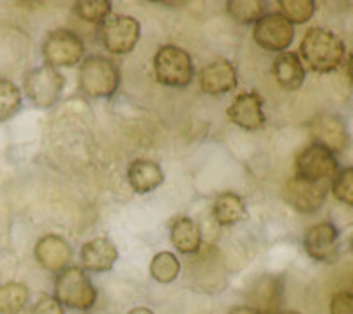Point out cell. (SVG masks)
I'll list each match as a JSON object with an SVG mask.
<instances>
[{
	"label": "cell",
	"instance_id": "obj_16",
	"mask_svg": "<svg viewBox=\"0 0 353 314\" xmlns=\"http://www.w3.org/2000/svg\"><path fill=\"white\" fill-rule=\"evenodd\" d=\"M81 269L88 272H108L119 258V251L112 238L97 237L85 242L80 251Z\"/></svg>",
	"mask_w": 353,
	"mask_h": 314
},
{
	"label": "cell",
	"instance_id": "obj_21",
	"mask_svg": "<svg viewBox=\"0 0 353 314\" xmlns=\"http://www.w3.org/2000/svg\"><path fill=\"white\" fill-rule=\"evenodd\" d=\"M28 288L21 282L0 284V314H20L28 302Z\"/></svg>",
	"mask_w": 353,
	"mask_h": 314
},
{
	"label": "cell",
	"instance_id": "obj_8",
	"mask_svg": "<svg viewBox=\"0 0 353 314\" xmlns=\"http://www.w3.org/2000/svg\"><path fill=\"white\" fill-rule=\"evenodd\" d=\"M295 175L311 182H332L337 175L336 156L323 147L311 143L295 157Z\"/></svg>",
	"mask_w": 353,
	"mask_h": 314
},
{
	"label": "cell",
	"instance_id": "obj_13",
	"mask_svg": "<svg viewBox=\"0 0 353 314\" xmlns=\"http://www.w3.org/2000/svg\"><path fill=\"white\" fill-rule=\"evenodd\" d=\"M337 238H339V231L332 222H318L305 231L304 249L316 262L330 263L336 260L337 249H339Z\"/></svg>",
	"mask_w": 353,
	"mask_h": 314
},
{
	"label": "cell",
	"instance_id": "obj_26",
	"mask_svg": "<svg viewBox=\"0 0 353 314\" xmlns=\"http://www.w3.org/2000/svg\"><path fill=\"white\" fill-rule=\"evenodd\" d=\"M74 12L88 23H103L112 14V2L108 0H81L74 4Z\"/></svg>",
	"mask_w": 353,
	"mask_h": 314
},
{
	"label": "cell",
	"instance_id": "obj_9",
	"mask_svg": "<svg viewBox=\"0 0 353 314\" xmlns=\"http://www.w3.org/2000/svg\"><path fill=\"white\" fill-rule=\"evenodd\" d=\"M253 37L256 45L267 52L283 53L292 45L293 37H295V28L283 14L270 12V14H263L254 23Z\"/></svg>",
	"mask_w": 353,
	"mask_h": 314
},
{
	"label": "cell",
	"instance_id": "obj_10",
	"mask_svg": "<svg viewBox=\"0 0 353 314\" xmlns=\"http://www.w3.org/2000/svg\"><path fill=\"white\" fill-rule=\"evenodd\" d=\"M329 182H311L292 177L285 185V200L292 209L302 213H314L325 203Z\"/></svg>",
	"mask_w": 353,
	"mask_h": 314
},
{
	"label": "cell",
	"instance_id": "obj_18",
	"mask_svg": "<svg viewBox=\"0 0 353 314\" xmlns=\"http://www.w3.org/2000/svg\"><path fill=\"white\" fill-rule=\"evenodd\" d=\"M128 180L134 193L147 194L156 191L165 182V174L156 161L134 159L128 168Z\"/></svg>",
	"mask_w": 353,
	"mask_h": 314
},
{
	"label": "cell",
	"instance_id": "obj_19",
	"mask_svg": "<svg viewBox=\"0 0 353 314\" xmlns=\"http://www.w3.org/2000/svg\"><path fill=\"white\" fill-rule=\"evenodd\" d=\"M170 238L182 254H196L201 247V230L194 219L188 216L175 218L170 224Z\"/></svg>",
	"mask_w": 353,
	"mask_h": 314
},
{
	"label": "cell",
	"instance_id": "obj_7",
	"mask_svg": "<svg viewBox=\"0 0 353 314\" xmlns=\"http://www.w3.org/2000/svg\"><path fill=\"white\" fill-rule=\"evenodd\" d=\"M85 45L78 34L68 28H57L46 36L43 43V56L52 67H72L83 59Z\"/></svg>",
	"mask_w": 353,
	"mask_h": 314
},
{
	"label": "cell",
	"instance_id": "obj_34",
	"mask_svg": "<svg viewBox=\"0 0 353 314\" xmlns=\"http://www.w3.org/2000/svg\"><path fill=\"white\" fill-rule=\"evenodd\" d=\"M281 314H297V313H281Z\"/></svg>",
	"mask_w": 353,
	"mask_h": 314
},
{
	"label": "cell",
	"instance_id": "obj_27",
	"mask_svg": "<svg viewBox=\"0 0 353 314\" xmlns=\"http://www.w3.org/2000/svg\"><path fill=\"white\" fill-rule=\"evenodd\" d=\"M330 189H332L334 198L339 200L345 205L353 207V168L341 169L337 171L334 180L330 182Z\"/></svg>",
	"mask_w": 353,
	"mask_h": 314
},
{
	"label": "cell",
	"instance_id": "obj_4",
	"mask_svg": "<svg viewBox=\"0 0 353 314\" xmlns=\"http://www.w3.org/2000/svg\"><path fill=\"white\" fill-rule=\"evenodd\" d=\"M55 298L69 309L88 311L96 304L97 291L81 266H68L57 274Z\"/></svg>",
	"mask_w": 353,
	"mask_h": 314
},
{
	"label": "cell",
	"instance_id": "obj_2",
	"mask_svg": "<svg viewBox=\"0 0 353 314\" xmlns=\"http://www.w3.org/2000/svg\"><path fill=\"white\" fill-rule=\"evenodd\" d=\"M78 85L85 96L92 99H108L119 90L121 73L119 67L106 56L90 55L81 61Z\"/></svg>",
	"mask_w": 353,
	"mask_h": 314
},
{
	"label": "cell",
	"instance_id": "obj_25",
	"mask_svg": "<svg viewBox=\"0 0 353 314\" xmlns=\"http://www.w3.org/2000/svg\"><path fill=\"white\" fill-rule=\"evenodd\" d=\"M277 6H279V14H283L292 25L309 21L316 9L313 0H279Z\"/></svg>",
	"mask_w": 353,
	"mask_h": 314
},
{
	"label": "cell",
	"instance_id": "obj_29",
	"mask_svg": "<svg viewBox=\"0 0 353 314\" xmlns=\"http://www.w3.org/2000/svg\"><path fill=\"white\" fill-rule=\"evenodd\" d=\"M330 314H353V293L341 291L332 297Z\"/></svg>",
	"mask_w": 353,
	"mask_h": 314
},
{
	"label": "cell",
	"instance_id": "obj_24",
	"mask_svg": "<svg viewBox=\"0 0 353 314\" xmlns=\"http://www.w3.org/2000/svg\"><path fill=\"white\" fill-rule=\"evenodd\" d=\"M21 108V90L11 80H0V122L11 121Z\"/></svg>",
	"mask_w": 353,
	"mask_h": 314
},
{
	"label": "cell",
	"instance_id": "obj_20",
	"mask_svg": "<svg viewBox=\"0 0 353 314\" xmlns=\"http://www.w3.org/2000/svg\"><path fill=\"white\" fill-rule=\"evenodd\" d=\"M212 213L217 224L233 226L248 218V209L244 200L237 193L226 191L214 200Z\"/></svg>",
	"mask_w": 353,
	"mask_h": 314
},
{
	"label": "cell",
	"instance_id": "obj_17",
	"mask_svg": "<svg viewBox=\"0 0 353 314\" xmlns=\"http://www.w3.org/2000/svg\"><path fill=\"white\" fill-rule=\"evenodd\" d=\"M272 74L277 85L288 92H295L305 80V69L297 53L283 52L274 59Z\"/></svg>",
	"mask_w": 353,
	"mask_h": 314
},
{
	"label": "cell",
	"instance_id": "obj_35",
	"mask_svg": "<svg viewBox=\"0 0 353 314\" xmlns=\"http://www.w3.org/2000/svg\"><path fill=\"white\" fill-rule=\"evenodd\" d=\"M352 286H353V284H352ZM352 293H353V291H352Z\"/></svg>",
	"mask_w": 353,
	"mask_h": 314
},
{
	"label": "cell",
	"instance_id": "obj_28",
	"mask_svg": "<svg viewBox=\"0 0 353 314\" xmlns=\"http://www.w3.org/2000/svg\"><path fill=\"white\" fill-rule=\"evenodd\" d=\"M32 314H64V306L52 295H43L34 304Z\"/></svg>",
	"mask_w": 353,
	"mask_h": 314
},
{
	"label": "cell",
	"instance_id": "obj_1",
	"mask_svg": "<svg viewBox=\"0 0 353 314\" xmlns=\"http://www.w3.org/2000/svg\"><path fill=\"white\" fill-rule=\"evenodd\" d=\"M301 56L314 73H332L343 62L345 43L327 28H309L301 41Z\"/></svg>",
	"mask_w": 353,
	"mask_h": 314
},
{
	"label": "cell",
	"instance_id": "obj_11",
	"mask_svg": "<svg viewBox=\"0 0 353 314\" xmlns=\"http://www.w3.org/2000/svg\"><path fill=\"white\" fill-rule=\"evenodd\" d=\"M307 127L314 143L327 149L329 152H345L346 147L350 145L348 129H346L345 122L337 115H330V113L318 115L309 122Z\"/></svg>",
	"mask_w": 353,
	"mask_h": 314
},
{
	"label": "cell",
	"instance_id": "obj_14",
	"mask_svg": "<svg viewBox=\"0 0 353 314\" xmlns=\"http://www.w3.org/2000/svg\"><path fill=\"white\" fill-rule=\"evenodd\" d=\"M34 256L43 269L53 272V274H59L64 269H68L72 249L68 240L62 238L61 235L50 233L37 240L36 247H34Z\"/></svg>",
	"mask_w": 353,
	"mask_h": 314
},
{
	"label": "cell",
	"instance_id": "obj_3",
	"mask_svg": "<svg viewBox=\"0 0 353 314\" xmlns=\"http://www.w3.org/2000/svg\"><path fill=\"white\" fill-rule=\"evenodd\" d=\"M154 74L157 83L173 89H184L193 81V59L184 48L175 45L161 46L154 55Z\"/></svg>",
	"mask_w": 353,
	"mask_h": 314
},
{
	"label": "cell",
	"instance_id": "obj_32",
	"mask_svg": "<svg viewBox=\"0 0 353 314\" xmlns=\"http://www.w3.org/2000/svg\"><path fill=\"white\" fill-rule=\"evenodd\" d=\"M348 76L350 80L353 81V55L350 56V61H348Z\"/></svg>",
	"mask_w": 353,
	"mask_h": 314
},
{
	"label": "cell",
	"instance_id": "obj_6",
	"mask_svg": "<svg viewBox=\"0 0 353 314\" xmlns=\"http://www.w3.org/2000/svg\"><path fill=\"white\" fill-rule=\"evenodd\" d=\"M140 21L128 14H110L99 23V39L113 55H125L137 48L140 41Z\"/></svg>",
	"mask_w": 353,
	"mask_h": 314
},
{
	"label": "cell",
	"instance_id": "obj_31",
	"mask_svg": "<svg viewBox=\"0 0 353 314\" xmlns=\"http://www.w3.org/2000/svg\"><path fill=\"white\" fill-rule=\"evenodd\" d=\"M129 314H154V311H150L149 307H137V309L129 311Z\"/></svg>",
	"mask_w": 353,
	"mask_h": 314
},
{
	"label": "cell",
	"instance_id": "obj_22",
	"mask_svg": "<svg viewBox=\"0 0 353 314\" xmlns=\"http://www.w3.org/2000/svg\"><path fill=\"white\" fill-rule=\"evenodd\" d=\"M149 270L152 279H156L157 282H163V284H168V282L175 281L181 274V262L170 251H161L152 258Z\"/></svg>",
	"mask_w": 353,
	"mask_h": 314
},
{
	"label": "cell",
	"instance_id": "obj_30",
	"mask_svg": "<svg viewBox=\"0 0 353 314\" xmlns=\"http://www.w3.org/2000/svg\"><path fill=\"white\" fill-rule=\"evenodd\" d=\"M228 314H261V313L251 306H239V307H235V309L230 311Z\"/></svg>",
	"mask_w": 353,
	"mask_h": 314
},
{
	"label": "cell",
	"instance_id": "obj_15",
	"mask_svg": "<svg viewBox=\"0 0 353 314\" xmlns=\"http://www.w3.org/2000/svg\"><path fill=\"white\" fill-rule=\"evenodd\" d=\"M237 69L230 61L219 59L212 64L205 65L200 73V87L209 96L228 94L237 87Z\"/></svg>",
	"mask_w": 353,
	"mask_h": 314
},
{
	"label": "cell",
	"instance_id": "obj_5",
	"mask_svg": "<svg viewBox=\"0 0 353 314\" xmlns=\"http://www.w3.org/2000/svg\"><path fill=\"white\" fill-rule=\"evenodd\" d=\"M65 78L52 65H39L28 71L23 78L25 96L39 108H52L61 99Z\"/></svg>",
	"mask_w": 353,
	"mask_h": 314
},
{
	"label": "cell",
	"instance_id": "obj_12",
	"mask_svg": "<svg viewBox=\"0 0 353 314\" xmlns=\"http://www.w3.org/2000/svg\"><path fill=\"white\" fill-rule=\"evenodd\" d=\"M230 121L245 131H256L263 127L267 117L263 112V99L256 92L239 94L226 109Z\"/></svg>",
	"mask_w": 353,
	"mask_h": 314
},
{
	"label": "cell",
	"instance_id": "obj_23",
	"mask_svg": "<svg viewBox=\"0 0 353 314\" xmlns=\"http://www.w3.org/2000/svg\"><path fill=\"white\" fill-rule=\"evenodd\" d=\"M230 17L237 23H256L265 14V2L261 0H230L226 4Z\"/></svg>",
	"mask_w": 353,
	"mask_h": 314
},
{
	"label": "cell",
	"instance_id": "obj_33",
	"mask_svg": "<svg viewBox=\"0 0 353 314\" xmlns=\"http://www.w3.org/2000/svg\"><path fill=\"white\" fill-rule=\"evenodd\" d=\"M352 249H353V233H352Z\"/></svg>",
	"mask_w": 353,
	"mask_h": 314
}]
</instances>
